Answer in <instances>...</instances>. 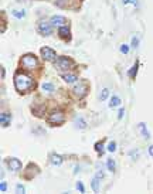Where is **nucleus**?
<instances>
[{"instance_id":"nucleus-12","label":"nucleus","mask_w":153,"mask_h":194,"mask_svg":"<svg viewBox=\"0 0 153 194\" xmlns=\"http://www.w3.org/2000/svg\"><path fill=\"white\" fill-rule=\"evenodd\" d=\"M50 160H51V163H53V164H55V166H60V164H63V162H64L63 156H60V154H55V153H53V154H51Z\"/></svg>"},{"instance_id":"nucleus-25","label":"nucleus","mask_w":153,"mask_h":194,"mask_svg":"<svg viewBox=\"0 0 153 194\" xmlns=\"http://www.w3.org/2000/svg\"><path fill=\"white\" fill-rule=\"evenodd\" d=\"M16 190H17V191H19V193H20V194H23V193H24V191H26V190H24V187H23L22 184H17V187H16Z\"/></svg>"},{"instance_id":"nucleus-2","label":"nucleus","mask_w":153,"mask_h":194,"mask_svg":"<svg viewBox=\"0 0 153 194\" xmlns=\"http://www.w3.org/2000/svg\"><path fill=\"white\" fill-rule=\"evenodd\" d=\"M20 64H22V68H24V70H35L38 65V61L33 54H26L22 58Z\"/></svg>"},{"instance_id":"nucleus-18","label":"nucleus","mask_w":153,"mask_h":194,"mask_svg":"<svg viewBox=\"0 0 153 194\" xmlns=\"http://www.w3.org/2000/svg\"><path fill=\"white\" fill-rule=\"evenodd\" d=\"M139 128H140V132L143 133V138H145V139H149L150 136H149V132H147V129H146V125H145V123H140Z\"/></svg>"},{"instance_id":"nucleus-16","label":"nucleus","mask_w":153,"mask_h":194,"mask_svg":"<svg viewBox=\"0 0 153 194\" xmlns=\"http://www.w3.org/2000/svg\"><path fill=\"white\" fill-rule=\"evenodd\" d=\"M138 68H139V63L136 61V63H135V65L132 67V70L129 71V76H131V78H135V76H136V72H138Z\"/></svg>"},{"instance_id":"nucleus-15","label":"nucleus","mask_w":153,"mask_h":194,"mask_svg":"<svg viewBox=\"0 0 153 194\" xmlns=\"http://www.w3.org/2000/svg\"><path fill=\"white\" fill-rule=\"evenodd\" d=\"M41 88H43V91H45L47 94H53L54 92V85L51 82H44L43 85H41Z\"/></svg>"},{"instance_id":"nucleus-6","label":"nucleus","mask_w":153,"mask_h":194,"mask_svg":"<svg viewBox=\"0 0 153 194\" xmlns=\"http://www.w3.org/2000/svg\"><path fill=\"white\" fill-rule=\"evenodd\" d=\"M41 57H43L45 61H55V60H57L55 51L51 50L50 47H43V48H41Z\"/></svg>"},{"instance_id":"nucleus-31","label":"nucleus","mask_w":153,"mask_h":194,"mask_svg":"<svg viewBox=\"0 0 153 194\" xmlns=\"http://www.w3.org/2000/svg\"><path fill=\"white\" fill-rule=\"evenodd\" d=\"M149 154H150V156H153V146H150V147H149Z\"/></svg>"},{"instance_id":"nucleus-3","label":"nucleus","mask_w":153,"mask_h":194,"mask_svg":"<svg viewBox=\"0 0 153 194\" xmlns=\"http://www.w3.org/2000/svg\"><path fill=\"white\" fill-rule=\"evenodd\" d=\"M72 61L68 57H60L58 60H55V68H58L60 71H68L72 68Z\"/></svg>"},{"instance_id":"nucleus-5","label":"nucleus","mask_w":153,"mask_h":194,"mask_svg":"<svg viewBox=\"0 0 153 194\" xmlns=\"http://www.w3.org/2000/svg\"><path fill=\"white\" fill-rule=\"evenodd\" d=\"M37 30H38V33L41 34V35H44V37H48L51 33H53V27H51V24L47 22H41L38 23V27H37Z\"/></svg>"},{"instance_id":"nucleus-29","label":"nucleus","mask_w":153,"mask_h":194,"mask_svg":"<svg viewBox=\"0 0 153 194\" xmlns=\"http://www.w3.org/2000/svg\"><path fill=\"white\" fill-rule=\"evenodd\" d=\"M76 187H78V190H79L81 193H85V188H84L82 183H78V184H76Z\"/></svg>"},{"instance_id":"nucleus-27","label":"nucleus","mask_w":153,"mask_h":194,"mask_svg":"<svg viewBox=\"0 0 153 194\" xmlns=\"http://www.w3.org/2000/svg\"><path fill=\"white\" fill-rule=\"evenodd\" d=\"M120 50H122V53H125V54H126V53H128V51H129V47H128V45H126V44H123V45H122V47H120Z\"/></svg>"},{"instance_id":"nucleus-19","label":"nucleus","mask_w":153,"mask_h":194,"mask_svg":"<svg viewBox=\"0 0 153 194\" xmlns=\"http://www.w3.org/2000/svg\"><path fill=\"white\" fill-rule=\"evenodd\" d=\"M108 95H109V89H108V88H104V89L101 91V95H99V99H101V101H105V99L108 98Z\"/></svg>"},{"instance_id":"nucleus-17","label":"nucleus","mask_w":153,"mask_h":194,"mask_svg":"<svg viewBox=\"0 0 153 194\" xmlns=\"http://www.w3.org/2000/svg\"><path fill=\"white\" fill-rule=\"evenodd\" d=\"M119 104H120V98L119 97H113L112 99H111L109 106L111 108H115V106H119Z\"/></svg>"},{"instance_id":"nucleus-28","label":"nucleus","mask_w":153,"mask_h":194,"mask_svg":"<svg viewBox=\"0 0 153 194\" xmlns=\"http://www.w3.org/2000/svg\"><path fill=\"white\" fill-rule=\"evenodd\" d=\"M138 44H139V40H138V37H135V38H133V41H132V47H133V48H136V47H138Z\"/></svg>"},{"instance_id":"nucleus-30","label":"nucleus","mask_w":153,"mask_h":194,"mask_svg":"<svg viewBox=\"0 0 153 194\" xmlns=\"http://www.w3.org/2000/svg\"><path fill=\"white\" fill-rule=\"evenodd\" d=\"M123 113H125V111L123 109H120L119 113H118V119H122V116H123Z\"/></svg>"},{"instance_id":"nucleus-14","label":"nucleus","mask_w":153,"mask_h":194,"mask_svg":"<svg viewBox=\"0 0 153 194\" xmlns=\"http://www.w3.org/2000/svg\"><path fill=\"white\" fill-rule=\"evenodd\" d=\"M63 79L68 82V84H75L76 82V75H72V74H63Z\"/></svg>"},{"instance_id":"nucleus-26","label":"nucleus","mask_w":153,"mask_h":194,"mask_svg":"<svg viewBox=\"0 0 153 194\" xmlns=\"http://www.w3.org/2000/svg\"><path fill=\"white\" fill-rule=\"evenodd\" d=\"M0 190H1L3 193H4L6 190H7V184L4 183V181H1V184H0Z\"/></svg>"},{"instance_id":"nucleus-21","label":"nucleus","mask_w":153,"mask_h":194,"mask_svg":"<svg viewBox=\"0 0 153 194\" xmlns=\"http://www.w3.org/2000/svg\"><path fill=\"white\" fill-rule=\"evenodd\" d=\"M95 150H98L99 154H102V153H104V142H98V143H95Z\"/></svg>"},{"instance_id":"nucleus-9","label":"nucleus","mask_w":153,"mask_h":194,"mask_svg":"<svg viewBox=\"0 0 153 194\" xmlns=\"http://www.w3.org/2000/svg\"><path fill=\"white\" fill-rule=\"evenodd\" d=\"M9 167H10V170H13V172H17V170L22 169V163H20V160H17V159H9Z\"/></svg>"},{"instance_id":"nucleus-33","label":"nucleus","mask_w":153,"mask_h":194,"mask_svg":"<svg viewBox=\"0 0 153 194\" xmlns=\"http://www.w3.org/2000/svg\"><path fill=\"white\" fill-rule=\"evenodd\" d=\"M1 78H4V68L1 67Z\"/></svg>"},{"instance_id":"nucleus-32","label":"nucleus","mask_w":153,"mask_h":194,"mask_svg":"<svg viewBox=\"0 0 153 194\" xmlns=\"http://www.w3.org/2000/svg\"><path fill=\"white\" fill-rule=\"evenodd\" d=\"M129 1H132V3H135L136 0H123V3H129Z\"/></svg>"},{"instance_id":"nucleus-10","label":"nucleus","mask_w":153,"mask_h":194,"mask_svg":"<svg viewBox=\"0 0 153 194\" xmlns=\"http://www.w3.org/2000/svg\"><path fill=\"white\" fill-rule=\"evenodd\" d=\"M51 24L53 26H58V27H63L65 24V19L63 16H53L51 17Z\"/></svg>"},{"instance_id":"nucleus-11","label":"nucleus","mask_w":153,"mask_h":194,"mask_svg":"<svg viewBox=\"0 0 153 194\" xmlns=\"http://www.w3.org/2000/svg\"><path fill=\"white\" fill-rule=\"evenodd\" d=\"M60 37L64 38V40H70L71 38V33H70V29L68 27H60Z\"/></svg>"},{"instance_id":"nucleus-22","label":"nucleus","mask_w":153,"mask_h":194,"mask_svg":"<svg viewBox=\"0 0 153 194\" xmlns=\"http://www.w3.org/2000/svg\"><path fill=\"white\" fill-rule=\"evenodd\" d=\"M85 126H87V123L84 122V119H81V118H79L78 120H76V128H79V129H84Z\"/></svg>"},{"instance_id":"nucleus-7","label":"nucleus","mask_w":153,"mask_h":194,"mask_svg":"<svg viewBox=\"0 0 153 194\" xmlns=\"http://www.w3.org/2000/svg\"><path fill=\"white\" fill-rule=\"evenodd\" d=\"M85 94H87V85H85V82H78L72 88V95H75L76 98H82Z\"/></svg>"},{"instance_id":"nucleus-20","label":"nucleus","mask_w":153,"mask_h":194,"mask_svg":"<svg viewBox=\"0 0 153 194\" xmlns=\"http://www.w3.org/2000/svg\"><path fill=\"white\" fill-rule=\"evenodd\" d=\"M106 167H108V170L109 172H115V162H113V159H108V162H106Z\"/></svg>"},{"instance_id":"nucleus-24","label":"nucleus","mask_w":153,"mask_h":194,"mask_svg":"<svg viewBox=\"0 0 153 194\" xmlns=\"http://www.w3.org/2000/svg\"><path fill=\"white\" fill-rule=\"evenodd\" d=\"M13 16H14V17H23V16H24V11H13Z\"/></svg>"},{"instance_id":"nucleus-13","label":"nucleus","mask_w":153,"mask_h":194,"mask_svg":"<svg viewBox=\"0 0 153 194\" xmlns=\"http://www.w3.org/2000/svg\"><path fill=\"white\" fill-rule=\"evenodd\" d=\"M0 122H1V126H3V128L9 126V123H10V115L6 113V112H3V113L0 115Z\"/></svg>"},{"instance_id":"nucleus-1","label":"nucleus","mask_w":153,"mask_h":194,"mask_svg":"<svg viewBox=\"0 0 153 194\" xmlns=\"http://www.w3.org/2000/svg\"><path fill=\"white\" fill-rule=\"evenodd\" d=\"M14 86L19 92L26 94L29 89H31L34 86V79L30 75H26V74L20 72V74H17L14 76Z\"/></svg>"},{"instance_id":"nucleus-8","label":"nucleus","mask_w":153,"mask_h":194,"mask_svg":"<svg viewBox=\"0 0 153 194\" xmlns=\"http://www.w3.org/2000/svg\"><path fill=\"white\" fill-rule=\"evenodd\" d=\"M101 179H102V172H99L98 176H95V177L92 179L91 187H92V190H94L95 193H98L99 191V183H101Z\"/></svg>"},{"instance_id":"nucleus-23","label":"nucleus","mask_w":153,"mask_h":194,"mask_svg":"<svg viewBox=\"0 0 153 194\" xmlns=\"http://www.w3.org/2000/svg\"><path fill=\"white\" fill-rule=\"evenodd\" d=\"M115 149H116V145H115V142H111L109 146H108V150H109V152H115Z\"/></svg>"},{"instance_id":"nucleus-4","label":"nucleus","mask_w":153,"mask_h":194,"mask_svg":"<svg viewBox=\"0 0 153 194\" xmlns=\"http://www.w3.org/2000/svg\"><path fill=\"white\" fill-rule=\"evenodd\" d=\"M48 122L51 123V125H61L63 122H64V115H63V112L61 111H54V112H51V115H50V118H48Z\"/></svg>"}]
</instances>
